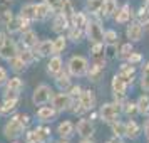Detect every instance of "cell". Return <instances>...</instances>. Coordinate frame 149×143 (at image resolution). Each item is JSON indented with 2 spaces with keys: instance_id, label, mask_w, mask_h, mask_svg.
Returning <instances> with one entry per match:
<instances>
[{
  "instance_id": "obj_1",
  "label": "cell",
  "mask_w": 149,
  "mask_h": 143,
  "mask_svg": "<svg viewBox=\"0 0 149 143\" xmlns=\"http://www.w3.org/2000/svg\"><path fill=\"white\" fill-rule=\"evenodd\" d=\"M69 68V73L75 77H81V76L87 74V69H89V62L86 57H82V56H74V57H70V61L67 64Z\"/></svg>"
},
{
  "instance_id": "obj_2",
  "label": "cell",
  "mask_w": 149,
  "mask_h": 143,
  "mask_svg": "<svg viewBox=\"0 0 149 143\" xmlns=\"http://www.w3.org/2000/svg\"><path fill=\"white\" fill-rule=\"evenodd\" d=\"M52 89L45 86V84H40V86H37L34 91V96H32V101L34 104L37 106H44V104H47L50 99H52Z\"/></svg>"
},
{
  "instance_id": "obj_3",
  "label": "cell",
  "mask_w": 149,
  "mask_h": 143,
  "mask_svg": "<svg viewBox=\"0 0 149 143\" xmlns=\"http://www.w3.org/2000/svg\"><path fill=\"white\" fill-rule=\"evenodd\" d=\"M119 113H121L119 103H107V104L101 106V118L107 123H112L116 120H119Z\"/></svg>"
},
{
  "instance_id": "obj_4",
  "label": "cell",
  "mask_w": 149,
  "mask_h": 143,
  "mask_svg": "<svg viewBox=\"0 0 149 143\" xmlns=\"http://www.w3.org/2000/svg\"><path fill=\"white\" fill-rule=\"evenodd\" d=\"M24 128H25V126H24V123H22V120H20V115H19V116H14V118L5 125L3 133H5L7 138H17V136L22 135Z\"/></svg>"
},
{
  "instance_id": "obj_5",
  "label": "cell",
  "mask_w": 149,
  "mask_h": 143,
  "mask_svg": "<svg viewBox=\"0 0 149 143\" xmlns=\"http://www.w3.org/2000/svg\"><path fill=\"white\" fill-rule=\"evenodd\" d=\"M52 106L55 108V111H64L72 106V96L69 93H59V94L52 96Z\"/></svg>"
},
{
  "instance_id": "obj_6",
  "label": "cell",
  "mask_w": 149,
  "mask_h": 143,
  "mask_svg": "<svg viewBox=\"0 0 149 143\" xmlns=\"http://www.w3.org/2000/svg\"><path fill=\"white\" fill-rule=\"evenodd\" d=\"M87 37L91 39V42H104V30L99 25V22H87Z\"/></svg>"
},
{
  "instance_id": "obj_7",
  "label": "cell",
  "mask_w": 149,
  "mask_h": 143,
  "mask_svg": "<svg viewBox=\"0 0 149 143\" xmlns=\"http://www.w3.org/2000/svg\"><path fill=\"white\" fill-rule=\"evenodd\" d=\"M95 104V98H94V93L91 91V89H87V91H82L81 98H79V106L81 108L77 109L79 113H82V111H89V109H92ZM75 111V113H77Z\"/></svg>"
},
{
  "instance_id": "obj_8",
  "label": "cell",
  "mask_w": 149,
  "mask_h": 143,
  "mask_svg": "<svg viewBox=\"0 0 149 143\" xmlns=\"http://www.w3.org/2000/svg\"><path fill=\"white\" fill-rule=\"evenodd\" d=\"M19 54V51H17V46H15V42L12 39H5V42L2 44V47H0V57L2 59H5V61H10L12 57Z\"/></svg>"
},
{
  "instance_id": "obj_9",
  "label": "cell",
  "mask_w": 149,
  "mask_h": 143,
  "mask_svg": "<svg viewBox=\"0 0 149 143\" xmlns=\"http://www.w3.org/2000/svg\"><path fill=\"white\" fill-rule=\"evenodd\" d=\"M126 89H127V82L122 77L121 74H116L112 77V91L116 96H124L126 94Z\"/></svg>"
},
{
  "instance_id": "obj_10",
  "label": "cell",
  "mask_w": 149,
  "mask_h": 143,
  "mask_svg": "<svg viewBox=\"0 0 149 143\" xmlns=\"http://www.w3.org/2000/svg\"><path fill=\"white\" fill-rule=\"evenodd\" d=\"M77 133L82 136V138H91L92 133H94V126L89 120H81L77 123Z\"/></svg>"
},
{
  "instance_id": "obj_11",
  "label": "cell",
  "mask_w": 149,
  "mask_h": 143,
  "mask_svg": "<svg viewBox=\"0 0 149 143\" xmlns=\"http://www.w3.org/2000/svg\"><path fill=\"white\" fill-rule=\"evenodd\" d=\"M127 37L131 39V42H137L142 39V25L141 24H137V22H134V24H131L127 27Z\"/></svg>"
},
{
  "instance_id": "obj_12",
  "label": "cell",
  "mask_w": 149,
  "mask_h": 143,
  "mask_svg": "<svg viewBox=\"0 0 149 143\" xmlns=\"http://www.w3.org/2000/svg\"><path fill=\"white\" fill-rule=\"evenodd\" d=\"M47 71H49V74H52V76H57L59 73H62V59L59 57V54L54 56V57L49 61Z\"/></svg>"
},
{
  "instance_id": "obj_13",
  "label": "cell",
  "mask_w": 149,
  "mask_h": 143,
  "mask_svg": "<svg viewBox=\"0 0 149 143\" xmlns=\"http://www.w3.org/2000/svg\"><path fill=\"white\" fill-rule=\"evenodd\" d=\"M55 116V108L54 106H42L37 111V118L40 121H52V118Z\"/></svg>"
},
{
  "instance_id": "obj_14",
  "label": "cell",
  "mask_w": 149,
  "mask_h": 143,
  "mask_svg": "<svg viewBox=\"0 0 149 143\" xmlns=\"http://www.w3.org/2000/svg\"><path fill=\"white\" fill-rule=\"evenodd\" d=\"M22 44L29 49L35 47V46L39 44V42H37V34H35L34 30H25V32L22 34Z\"/></svg>"
},
{
  "instance_id": "obj_15",
  "label": "cell",
  "mask_w": 149,
  "mask_h": 143,
  "mask_svg": "<svg viewBox=\"0 0 149 143\" xmlns=\"http://www.w3.org/2000/svg\"><path fill=\"white\" fill-rule=\"evenodd\" d=\"M52 46H54L52 41H42V42H39V44L35 46V52H39L40 57L49 56V54H52Z\"/></svg>"
},
{
  "instance_id": "obj_16",
  "label": "cell",
  "mask_w": 149,
  "mask_h": 143,
  "mask_svg": "<svg viewBox=\"0 0 149 143\" xmlns=\"http://www.w3.org/2000/svg\"><path fill=\"white\" fill-rule=\"evenodd\" d=\"M50 10H52V8L49 7L45 2L37 4V5H35V19H37V20H44V19H47L49 14H50Z\"/></svg>"
},
{
  "instance_id": "obj_17",
  "label": "cell",
  "mask_w": 149,
  "mask_h": 143,
  "mask_svg": "<svg viewBox=\"0 0 149 143\" xmlns=\"http://www.w3.org/2000/svg\"><path fill=\"white\" fill-rule=\"evenodd\" d=\"M57 133L62 136V138H70V136L74 135V125L70 121H64L59 125V128H57Z\"/></svg>"
},
{
  "instance_id": "obj_18",
  "label": "cell",
  "mask_w": 149,
  "mask_h": 143,
  "mask_svg": "<svg viewBox=\"0 0 149 143\" xmlns=\"http://www.w3.org/2000/svg\"><path fill=\"white\" fill-rule=\"evenodd\" d=\"M129 19H131V7L129 5H124L116 12V22L117 24H126Z\"/></svg>"
},
{
  "instance_id": "obj_19",
  "label": "cell",
  "mask_w": 149,
  "mask_h": 143,
  "mask_svg": "<svg viewBox=\"0 0 149 143\" xmlns=\"http://www.w3.org/2000/svg\"><path fill=\"white\" fill-rule=\"evenodd\" d=\"M102 73H104V64H102V62H95V64H92V66L87 69L89 77L94 79V81H97V79L101 77Z\"/></svg>"
},
{
  "instance_id": "obj_20",
  "label": "cell",
  "mask_w": 149,
  "mask_h": 143,
  "mask_svg": "<svg viewBox=\"0 0 149 143\" xmlns=\"http://www.w3.org/2000/svg\"><path fill=\"white\" fill-rule=\"evenodd\" d=\"M101 12H102V15H104L106 19L111 17V15H114L116 12H117V5H116V2L114 0H106L104 5H102V8H101Z\"/></svg>"
},
{
  "instance_id": "obj_21",
  "label": "cell",
  "mask_w": 149,
  "mask_h": 143,
  "mask_svg": "<svg viewBox=\"0 0 149 143\" xmlns=\"http://www.w3.org/2000/svg\"><path fill=\"white\" fill-rule=\"evenodd\" d=\"M119 74L126 79V82H132V77H134V64H124L121 66V71H119Z\"/></svg>"
},
{
  "instance_id": "obj_22",
  "label": "cell",
  "mask_w": 149,
  "mask_h": 143,
  "mask_svg": "<svg viewBox=\"0 0 149 143\" xmlns=\"http://www.w3.org/2000/svg\"><path fill=\"white\" fill-rule=\"evenodd\" d=\"M65 27H67V15H64L61 12V14L54 19V27L52 29H54L55 32H62Z\"/></svg>"
},
{
  "instance_id": "obj_23",
  "label": "cell",
  "mask_w": 149,
  "mask_h": 143,
  "mask_svg": "<svg viewBox=\"0 0 149 143\" xmlns=\"http://www.w3.org/2000/svg\"><path fill=\"white\" fill-rule=\"evenodd\" d=\"M24 88V82L20 77H10L7 81V91H14V93H20Z\"/></svg>"
},
{
  "instance_id": "obj_24",
  "label": "cell",
  "mask_w": 149,
  "mask_h": 143,
  "mask_svg": "<svg viewBox=\"0 0 149 143\" xmlns=\"http://www.w3.org/2000/svg\"><path fill=\"white\" fill-rule=\"evenodd\" d=\"M70 22H72L74 27H84V25H87V19H86V15L82 14V12H74V14L70 15Z\"/></svg>"
},
{
  "instance_id": "obj_25",
  "label": "cell",
  "mask_w": 149,
  "mask_h": 143,
  "mask_svg": "<svg viewBox=\"0 0 149 143\" xmlns=\"http://www.w3.org/2000/svg\"><path fill=\"white\" fill-rule=\"evenodd\" d=\"M126 136L132 138V140L139 136V126H137L136 121H127L126 123Z\"/></svg>"
},
{
  "instance_id": "obj_26",
  "label": "cell",
  "mask_w": 149,
  "mask_h": 143,
  "mask_svg": "<svg viewBox=\"0 0 149 143\" xmlns=\"http://www.w3.org/2000/svg\"><path fill=\"white\" fill-rule=\"evenodd\" d=\"M64 49H65V37L61 35V37H57V39L54 41V46H52V54H54V56L61 54Z\"/></svg>"
},
{
  "instance_id": "obj_27",
  "label": "cell",
  "mask_w": 149,
  "mask_h": 143,
  "mask_svg": "<svg viewBox=\"0 0 149 143\" xmlns=\"http://www.w3.org/2000/svg\"><path fill=\"white\" fill-rule=\"evenodd\" d=\"M136 104H137V111L139 113H142V115H148L149 113V96H141Z\"/></svg>"
},
{
  "instance_id": "obj_28",
  "label": "cell",
  "mask_w": 149,
  "mask_h": 143,
  "mask_svg": "<svg viewBox=\"0 0 149 143\" xmlns=\"http://www.w3.org/2000/svg\"><path fill=\"white\" fill-rule=\"evenodd\" d=\"M111 125H112V133L116 136H126V123H121L119 120H116Z\"/></svg>"
},
{
  "instance_id": "obj_29",
  "label": "cell",
  "mask_w": 149,
  "mask_h": 143,
  "mask_svg": "<svg viewBox=\"0 0 149 143\" xmlns=\"http://www.w3.org/2000/svg\"><path fill=\"white\" fill-rule=\"evenodd\" d=\"M20 15L22 17H25V19H29V20L35 19V5L34 4H27V5H24Z\"/></svg>"
},
{
  "instance_id": "obj_30",
  "label": "cell",
  "mask_w": 149,
  "mask_h": 143,
  "mask_svg": "<svg viewBox=\"0 0 149 143\" xmlns=\"http://www.w3.org/2000/svg\"><path fill=\"white\" fill-rule=\"evenodd\" d=\"M10 68L14 69V71H17V73H20V71H24V69H25V66H27V64H25V62L22 61L20 57H19V54L15 56V57H12V59H10Z\"/></svg>"
},
{
  "instance_id": "obj_31",
  "label": "cell",
  "mask_w": 149,
  "mask_h": 143,
  "mask_svg": "<svg viewBox=\"0 0 149 143\" xmlns=\"http://www.w3.org/2000/svg\"><path fill=\"white\" fill-rule=\"evenodd\" d=\"M15 106H17V98H7L5 103L2 104V113L7 115V113H10V111H14Z\"/></svg>"
},
{
  "instance_id": "obj_32",
  "label": "cell",
  "mask_w": 149,
  "mask_h": 143,
  "mask_svg": "<svg viewBox=\"0 0 149 143\" xmlns=\"http://www.w3.org/2000/svg\"><path fill=\"white\" fill-rule=\"evenodd\" d=\"M61 12L64 15H67V17H70L74 14V7H72L70 0H61Z\"/></svg>"
},
{
  "instance_id": "obj_33",
  "label": "cell",
  "mask_w": 149,
  "mask_h": 143,
  "mask_svg": "<svg viewBox=\"0 0 149 143\" xmlns=\"http://www.w3.org/2000/svg\"><path fill=\"white\" fill-rule=\"evenodd\" d=\"M104 2H106V0H89L87 2V8L92 12V14H97V12H101Z\"/></svg>"
},
{
  "instance_id": "obj_34",
  "label": "cell",
  "mask_w": 149,
  "mask_h": 143,
  "mask_svg": "<svg viewBox=\"0 0 149 143\" xmlns=\"http://www.w3.org/2000/svg\"><path fill=\"white\" fill-rule=\"evenodd\" d=\"M19 57H20L22 61L25 62V64H30V62L35 61V54L30 51V49H25V51H22V52H19Z\"/></svg>"
},
{
  "instance_id": "obj_35",
  "label": "cell",
  "mask_w": 149,
  "mask_h": 143,
  "mask_svg": "<svg viewBox=\"0 0 149 143\" xmlns=\"http://www.w3.org/2000/svg\"><path fill=\"white\" fill-rule=\"evenodd\" d=\"M82 27H72L70 29V32H69V39L70 41H74V42H79L82 41Z\"/></svg>"
},
{
  "instance_id": "obj_36",
  "label": "cell",
  "mask_w": 149,
  "mask_h": 143,
  "mask_svg": "<svg viewBox=\"0 0 149 143\" xmlns=\"http://www.w3.org/2000/svg\"><path fill=\"white\" fill-rule=\"evenodd\" d=\"M25 142H27V143H44V142H42V138H40V135L37 133V130L29 131L27 135H25Z\"/></svg>"
},
{
  "instance_id": "obj_37",
  "label": "cell",
  "mask_w": 149,
  "mask_h": 143,
  "mask_svg": "<svg viewBox=\"0 0 149 143\" xmlns=\"http://www.w3.org/2000/svg\"><path fill=\"white\" fill-rule=\"evenodd\" d=\"M57 86L61 89H65L70 86V79H69V76L67 74H61L59 73V76H57Z\"/></svg>"
},
{
  "instance_id": "obj_38",
  "label": "cell",
  "mask_w": 149,
  "mask_h": 143,
  "mask_svg": "<svg viewBox=\"0 0 149 143\" xmlns=\"http://www.w3.org/2000/svg\"><path fill=\"white\" fill-rule=\"evenodd\" d=\"M141 86H142V89H144V91H149V62H148V66L144 68V71H142Z\"/></svg>"
},
{
  "instance_id": "obj_39",
  "label": "cell",
  "mask_w": 149,
  "mask_h": 143,
  "mask_svg": "<svg viewBox=\"0 0 149 143\" xmlns=\"http://www.w3.org/2000/svg\"><path fill=\"white\" fill-rule=\"evenodd\" d=\"M7 29L10 34H14V32H19L20 30V24H19V19H12V20L7 24Z\"/></svg>"
},
{
  "instance_id": "obj_40",
  "label": "cell",
  "mask_w": 149,
  "mask_h": 143,
  "mask_svg": "<svg viewBox=\"0 0 149 143\" xmlns=\"http://www.w3.org/2000/svg\"><path fill=\"white\" fill-rule=\"evenodd\" d=\"M104 41L109 42V44H116V41H117V34H116L114 30H107V32H104Z\"/></svg>"
},
{
  "instance_id": "obj_41",
  "label": "cell",
  "mask_w": 149,
  "mask_h": 143,
  "mask_svg": "<svg viewBox=\"0 0 149 143\" xmlns=\"http://www.w3.org/2000/svg\"><path fill=\"white\" fill-rule=\"evenodd\" d=\"M106 56H107V59H114L116 56H117V47H116V44H109L107 47H106Z\"/></svg>"
},
{
  "instance_id": "obj_42",
  "label": "cell",
  "mask_w": 149,
  "mask_h": 143,
  "mask_svg": "<svg viewBox=\"0 0 149 143\" xmlns=\"http://www.w3.org/2000/svg\"><path fill=\"white\" fill-rule=\"evenodd\" d=\"M131 52H132V44H131V42H127V44H124V46L121 47L119 56H121V57H127Z\"/></svg>"
},
{
  "instance_id": "obj_43",
  "label": "cell",
  "mask_w": 149,
  "mask_h": 143,
  "mask_svg": "<svg viewBox=\"0 0 149 143\" xmlns=\"http://www.w3.org/2000/svg\"><path fill=\"white\" fill-rule=\"evenodd\" d=\"M141 59H142V56L139 54V52H131V54L127 56L129 64H137V62H141Z\"/></svg>"
},
{
  "instance_id": "obj_44",
  "label": "cell",
  "mask_w": 149,
  "mask_h": 143,
  "mask_svg": "<svg viewBox=\"0 0 149 143\" xmlns=\"http://www.w3.org/2000/svg\"><path fill=\"white\" fill-rule=\"evenodd\" d=\"M124 111H126L129 116L134 115L136 111H137V104H134V103H126V106H124Z\"/></svg>"
},
{
  "instance_id": "obj_45",
  "label": "cell",
  "mask_w": 149,
  "mask_h": 143,
  "mask_svg": "<svg viewBox=\"0 0 149 143\" xmlns=\"http://www.w3.org/2000/svg\"><path fill=\"white\" fill-rule=\"evenodd\" d=\"M12 19H14V15H12L10 10H3V12H2V22H3V25H7Z\"/></svg>"
},
{
  "instance_id": "obj_46",
  "label": "cell",
  "mask_w": 149,
  "mask_h": 143,
  "mask_svg": "<svg viewBox=\"0 0 149 143\" xmlns=\"http://www.w3.org/2000/svg\"><path fill=\"white\" fill-rule=\"evenodd\" d=\"M102 49H104V42H94V46H92V54L99 56L102 52Z\"/></svg>"
},
{
  "instance_id": "obj_47",
  "label": "cell",
  "mask_w": 149,
  "mask_h": 143,
  "mask_svg": "<svg viewBox=\"0 0 149 143\" xmlns=\"http://www.w3.org/2000/svg\"><path fill=\"white\" fill-rule=\"evenodd\" d=\"M37 130V133H39V135H40V138H42V142H45V140H47L49 138V135H50V130H47V128H35Z\"/></svg>"
},
{
  "instance_id": "obj_48",
  "label": "cell",
  "mask_w": 149,
  "mask_h": 143,
  "mask_svg": "<svg viewBox=\"0 0 149 143\" xmlns=\"http://www.w3.org/2000/svg\"><path fill=\"white\" fill-rule=\"evenodd\" d=\"M69 94L72 96V98H77V99H79V98H81V94H82V89L79 88V86H72Z\"/></svg>"
},
{
  "instance_id": "obj_49",
  "label": "cell",
  "mask_w": 149,
  "mask_h": 143,
  "mask_svg": "<svg viewBox=\"0 0 149 143\" xmlns=\"http://www.w3.org/2000/svg\"><path fill=\"white\" fill-rule=\"evenodd\" d=\"M17 19H19V24H20V30H25V29L29 27L30 20H29V19H25V17H22V15H19Z\"/></svg>"
},
{
  "instance_id": "obj_50",
  "label": "cell",
  "mask_w": 149,
  "mask_h": 143,
  "mask_svg": "<svg viewBox=\"0 0 149 143\" xmlns=\"http://www.w3.org/2000/svg\"><path fill=\"white\" fill-rule=\"evenodd\" d=\"M8 81V76H7V71L3 68H0V86H3V84H7Z\"/></svg>"
},
{
  "instance_id": "obj_51",
  "label": "cell",
  "mask_w": 149,
  "mask_h": 143,
  "mask_svg": "<svg viewBox=\"0 0 149 143\" xmlns=\"http://www.w3.org/2000/svg\"><path fill=\"white\" fill-rule=\"evenodd\" d=\"M50 8H61V0H44Z\"/></svg>"
},
{
  "instance_id": "obj_52",
  "label": "cell",
  "mask_w": 149,
  "mask_h": 143,
  "mask_svg": "<svg viewBox=\"0 0 149 143\" xmlns=\"http://www.w3.org/2000/svg\"><path fill=\"white\" fill-rule=\"evenodd\" d=\"M20 120H22V123H24V126H27V125H29V120H30V118H29L27 115H25V116L20 115Z\"/></svg>"
},
{
  "instance_id": "obj_53",
  "label": "cell",
  "mask_w": 149,
  "mask_h": 143,
  "mask_svg": "<svg viewBox=\"0 0 149 143\" xmlns=\"http://www.w3.org/2000/svg\"><path fill=\"white\" fill-rule=\"evenodd\" d=\"M5 39H7V37H5V34H3V32H0V47H2V44L5 42Z\"/></svg>"
},
{
  "instance_id": "obj_54",
  "label": "cell",
  "mask_w": 149,
  "mask_h": 143,
  "mask_svg": "<svg viewBox=\"0 0 149 143\" xmlns=\"http://www.w3.org/2000/svg\"><path fill=\"white\" fill-rule=\"evenodd\" d=\"M144 131H146V135H149V120H148V123L144 125Z\"/></svg>"
},
{
  "instance_id": "obj_55",
  "label": "cell",
  "mask_w": 149,
  "mask_h": 143,
  "mask_svg": "<svg viewBox=\"0 0 149 143\" xmlns=\"http://www.w3.org/2000/svg\"><path fill=\"white\" fill-rule=\"evenodd\" d=\"M144 8H146V10L149 12V0H146V5H144Z\"/></svg>"
},
{
  "instance_id": "obj_56",
  "label": "cell",
  "mask_w": 149,
  "mask_h": 143,
  "mask_svg": "<svg viewBox=\"0 0 149 143\" xmlns=\"http://www.w3.org/2000/svg\"><path fill=\"white\" fill-rule=\"evenodd\" d=\"M81 143H92V142H91V140H87V138H86V140H84V142H81Z\"/></svg>"
},
{
  "instance_id": "obj_57",
  "label": "cell",
  "mask_w": 149,
  "mask_h": 143,
  "mask_svg": "<svg viewBox=\"0 0 149 143\" xmlns=\"http://www.w3.org/2000/svg\"><path fill=\"white\" fill-rule=\"evenodd\" d=\"M144 25H149V19H146V20H144Z\"/></svg>"
},
{
  "instance_id": "obj_58",
  "label": "cell",
  "mask_w": 149,
  "mask_h": 143,
  "mask_svg": "<svg viewBox=\"0 0 149 143\" xmlns=\"http://www.w3.org/2000/svg\"><path fill=\"white\" fill-rule=\"evenodd\" d=\"M112 143H124V142H112Z\"/></svg>"
},
{
  "instance_id": "obj_59",
  "label": "cell",
  "mask_w": 149,
  "mask_h": 143,
  "mask_svg": "<svg viewBox=\"0 0 149 143\" xmlns=\"http://www.w3.org/2000/svg\"><path fill=\"white\" fill-rule=\"evenodd\" d=\"M0 113H2V106H0Z\"/></svg>"
},
{
  "instance_id": "obj_60",
  "label": "cell",
  "mask_w": 149,
  "mask_h": 143,
  "mask_svg": "<svg viewBox=\"0 0 149 143\" xmlns=\"http://www.w3.org/2000/svg\"><path fill=\"white\" fill-rule=\"evenodd\" d=\"M148 142H149V135H148Z\"/></svg>"
}]
</instances>
